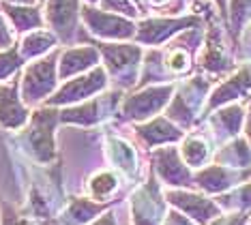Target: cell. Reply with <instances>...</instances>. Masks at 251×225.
<instances>
[{
	"label": "cell",
	"instance_id": "obj_26",
	"mask_svg": "<svg viewBox=\"0 0 251 225\" xmlns=\"http://www.w3.org/2000/svg\"><path fill=\"white\" fill-rule=\"evenodd\" d=\"M118 189V178L112 172H99L97 176H93V180L88 182V191L95 200L105 201L110 195Z\"/></svg>",
	"mask_w": 251,
	"mask_h": 225
},
{
	"label": "cell",
	"instance_id": "obj_2",
	"mask_svg": "<svg viewBox=\"0 0 251 225\" xmlns=\"http://www.w3.org/2000/svg\"><path fill=\"white\" fill-rule=\"evenodd\" d=\"M58 56L60 51H50L48 56L30 62L22 75V101L28 105H37L39 101H48L56 88L58 79Z\"/></svg>",
	"mask_w": 251,
	"mask_h": 225
},
{
	"label": "cell",
	"instance_id": "obj_15",
	"mask_svg": "<svg viewBox=\"0 0 251 225\" xmlns=\"http://www.w3.org/2000/svg\"><path fill=\"white\" fill-rule=\"evenodd\" d=\"M230 56H227V48L224 43V32L219 26L210 24L206 39H204V51L200 56V67L206 69L210 73H221L230 69Z\"/></svg>",
	"mask_w": 251,
	"mask_h": 225
},
{
	"label": "cell",
	"instance_id": "obj_11",
	"mask_svg": "<svg viewBox=\"0 0 251 225\" xmlns=\"http://www.w3.org/2000/svg\"><path fill=\"white\" fill-rule=\"evenodd\" d=\"M172 97V86H155V88H146L140 95L129 97L123 103V116L127 120H144L157 114Z\"/></svg>",
	"mask_w": 251,
	"mask_h": 225
},
{
	"label": "cell",
	"instance_id": "obj_18",
	"mask_svg": "<svg viewBox=\"0 0 251 225\" xmlns=\"http://www.w3.org/2000/svg\"><path fill=\"white\" fill-rule=\"evenodd\" d=\"M249 88H251V65L243 67L241 71H236L227 82H224L213 95H210L208 112L215 107H219V105H224V103H230L234 99H238V97H243Z\"/></svg>",
	"mask_w": 251,
	"mask_h": 225
},
{
	"label": "cell",
	"instance_id": "obj_27",
	"mask_svg": "<svg viewBox=\"0 0 251 225\" xmlns=\"http://www.w3.org/2000/svg\"><path fill=\"white\" fill-rule=\"evenodd\" d=\"M22 65H24V58H22V54H20V45L2 50L0 51V82L11 79L13 75H18Z\"/></svg>",
	"mask_w": 251,
	"mask_h": 225
},
{
	"label": "cell",
	"instance_id": "obj_25",
	"mask_svg": "<svg viewBox=\"0 0 251 225\" xmlns=\"http://www.w3.org/2000/svg\"><path fill=\"white\" fill-rule=\"evenodd\" d=\"M180 154L187 165L202 167L208 159V146H206V142L200 140V137H189V140H185V144H182Z\"/></svg>",
	"mask_w": 251,
	"mask_h": 225
},
{
	"label": "cell",
	"instance_id": "obj_41",
	"mask_svg": "<svg viewBox=\"0 0 251 225\" xmlns=\"http://www.w3.org/2000/svg\"><path fill=\"white\" fill-rule=\"evenodd\" d=\"M133 2H135V4H138V7H140V9H142V2H140V0H133Z\"/></svg>",
	"mask_w": 251,
	"mask_h": 225
},
{
	"label": "cell",
	"instance_id": "obj_4",
	"mask_svg": "<svg viewBox=\"0 0 251 225\" xmlns=\"http://www.w3.org/2000/svg\"><path fill=\"white\" fill-rule=\"evenodd\" d=\"M45 26L58 37L60 43H75L82 28V0H45Z\"/></svg>",
	"mask_w": 251,
	"mask_h": 225
},
{
	"label": "cell",
	"instance_id": "obj_8",
	"mask_svg": "<svg viewBox=\"0 0 251 225\" xmlns=\"http://www.w3.org/2000/svg\"><path fill=\"white\" fill-rule=\"evenodd\" d=\"M163 200L159 193V184L155 176H151L144 187L131 200V212H133V225H161L165 219Z\"/></svg>",
	"mask_w": 251,
	"mask_h": 225
},
{
	"label": "cell",
	"instance_id": "obj_33",
	"mask_svg": "<svg viewBox=\"0 0 251 225\" xmlns=\"http://www.w3.org/2000/svg\"><path fill=\"white\" fill-rule=\"evenodd\" d=\"M163 225H196L191 221L187 215H182L180 210H170V212H165V219H163Z\"/></svg>",
	"mask_w": 251,
	"mask_h": 225
},
{
	"label": "cell",
	"instance_id": "obj_6",
	"mask_svg": "<svg viewBox=\"0 0 251 225\" xmlns=\"http://www.w3.org/2000/svg\"><path fill=\"white\" fill-rule=\"evenodd\" d=\"M165 201L170 206H174L176 210H180L182 215H187L196 225H208L213 219L224 215L221 206L215 200H210L202 193L187 191V189H170L165 193Z\"/></svg>",
	"mask_w": 251,
	"mask_h": 225
},
{
	"label": "cell",
	"instance_id": "obj_36",
	"mask_svg": "<svg viewBox=\"0 0 251 225\" xmlns=\"http://www.w3.org/2000/svg\"><path fill=\"white\" fill-rule=\"evenodd\" d=\"M90 225H116V219H114L112 212H105L103 217H99V219H95Z\"/></svg>",
	"mask_w": 251,
	"mask_h": 225
},
{
	"label": "cell",
	"instance_id": "obj_28",
	"mask_svg": "<svg viewBox=\"0 0 251 225\" xmlns=\"http://www.w3.org/2000/svg\"><path fill=\"white\" fill-rule=\"evenodd\" d=\"M243 107H238V105H230V107H226V109H221L219 114L213 118L217 125L221 126V129L226 131L227 135H236L238 133V129H241V123H243Z\"/></svg>",
	"mask_w": 251,
	"mask_h": 225
},
{
	"label": "cell",
	"instance_id": "obj_31",
	"mask_svg": "<svg viewBox=\"0 0 251 225\" xmlns=\"http://www.w3.org/2000/svg\"><path fill=\"white\" fill-rule=\"evenodd\" d=\"M13 45H15V30L11 28L7 17L0 13V51L13 48Z\"/></svg>",
	"mask_w": 251,
	"mask_h": 225
},
{
	"label": "cell",
	"instance_id": "obj_7",
	"mask_svg": "<svg viewBox=\"0 0 251 225\" xmlns=\"http://www.w3.org/2000/svg\"><path fill=\"white\" fill-rule=\"evenodd\" d=\"M107 84V73L103 67H95L88 73L79 75L75 79L65 82V86L48 99V105H69V103L90 99L93 95L101 92Z\"/></svg>",
	"mask_w": 251,
	"mask_h": 225
},
{
	"label": "cell",
	"instance_id": "obj_19",
	"mask_svg": "<svg viewBox=\"0 0 251 225\" xmlns=\"http://www.w3.org/2000/svg\"><path fill=\"white\" fill-rule=\"evenodd\" d=\"M135 133L146 146H159V144H170V142H178L182 133L176 126L165 118H155L148 125L135 126Z\"/></svg>",
	"mask_w": 251,
	"mask_h": 225
},
{
	"label": "cell",
	"instance_id": "obj_32",
	"mask_svg": "<svg viewBox=\"0 0 251 225\" xmlns=\"http://www.w3.org/2000/svg\"><path fill=\"white\" fill-rule=\"evenodd\" d=\"M249 215L247 212H230V215H219L208 225H247Z\"/></svg>",
	"mask_w": 251,
	"mask_h": 225
},
{
	"label": "cell",
	"instance_id": "obj_12",
	"mask_svg": "<svg viewBox=\"0 0 251 225\" xmlns=\"http://www.w3.org/2000/svg\"><path fill=\"white\" fill-rule=\"evenodd\" d=\"M249 176V172L245 170H236V167H226V165H210L200 170L196 176H193V184L198 189H202L204 193H213V195H221L226 191L234 189L238 182H243L245 178Z\"/></svg>",
	"mask_w": 251,
	"mask_h": 225
},
{
	"label": "cell",
	"instance_id": "obj_1",
	"mask_svg": "<svg viewBox=\"0 0 251 225\" xmlns=\"http://www.w3.org/2000/svg\"><path fill=\"white\" fill-rule=\"evenodd\" d=\"M77 41L82 43H93L99 50L101 58L105 62V73L112 79H116V84H121L123 88L135 84L138 79V67L142 62V48L127 41H99V39H90L88 32L82 28Z\"/></svg>",
	"mask_w": 251,
	"mask_h": 225
},
{
	"label": "cell",
	"instance_id": "obj_22",
	"mask_svg": "<svg viewBox=\"0 0 251 225\" xmlns=\"http://www.w3.org/2000/svg\"><path fill=\"white\" fill-rule=\"evenodd\" d=\"M221 206V210L230 212H251V182L241 184L234 191H226L215 200Z\"/></svg>",
	"mask_w": 251,
	"mask_h": 225
},
{
	"label": "cell",
	"instance_id": "obj_37",
	"mask_svg": "<svg viewBox=\"0 0 251 225\" xmlns=\"http://www.w3.org/2000/svg\"><path fill=\"white\" fill-rule=\"evenodd\" d=\"M215 2H217V7H219L221 15L227 17V0H215Z\"/></svg>",
	"mask_w": 251,
	"mask_h": 225
},
{
	"label": "cell",
	"instance_id": "obj_42",
	"mask_svg": "<svg viewBox=\"0 0 251 225\" xmlns=\"http://www.w3.org/2000/svg\"><path fill=\"white\" fill-rule=\"evenodd\" d=\"M37 2H39V4H43V2H45V0H37Z\"/></svg>",
	"mask_w": 251,
	"mask_h": 225
},
{
	"label": "cell",
	"instance_id": "obj_30",
	"mask_svg": "<svg viewBox=\"0 0 251 225\" xmlns=\"http://www.w3.org/2000/svg\"><path fill=\"white\" fill-rule=\"evenodd\" d=\"M142 2V11H146V7L157 9L159 13H180V9L185 7V0H140Z\"/></svg>",
	"mask_w": 251,
	"mask_h": 225
},
{
	"label": "cell",
	"instance_id": "obj_21",
	"mask_svg": "<svg viewBox=\"0 0 251 225\" xmlns=\"http://www.w3.org/2000/svg\"><path fill=\"white\" fill-rule=\"evenodd\" d=\"M110 105L107 99H93L79 107H69L60 114V118L65 123H75V125H95L99 120H103V109Z\"/></svg>",
	"mask_w": 251,
	"mask_h": 225
},
{
	"label": "cell",
	"instance_id": "obj_17",
	"mask_svg": "<svg viewBox=\"0 0 251 225\" xmlns=\"http://www.w3.org/2000/svg\"><path fill=\"white\" fill-rule=\"evenodd\" d=\"M112 204L107 201H93L88 198H71V201L67 204L65 212L60 215L58 223L60 225H86L93 223L99 215L110 208Z\"/></svg>",
	"mask_w": 251,
	"mask_h": 225
},
{
	"label": "cell",
	"instance_id": "obj_34",
	"mask_svg": "<svg viewBox=\"0 0 251 225\" xmlns=\"http://www.w3.org/2000/svg\"><path fill=\"white\" fill-rule=\"evenodd\" d=\"M2 225H28L24 219L13 215V210L9 208V206H4V212H2Z\"/></svg>",
	"mask_w": 251,
	"mask_h": 225
},
{
	"label": "cell",
	"instance_id": "obj_10",
	"mask_svg": "<svg viewBox=\"0 0 251 225\" xmlns=\"http://www.w3.org/2000/svg\"><path fill=\"white\" fill-rule=\"evenodd\" d=\"M152 170L165 184L178 189L193 187V176L185 161H180L176 148H161L152 152Z\"/></svg>",
	"mask_w": 251,
	"mask_h": 225
},
{
	"label": "cell",
	"instance_id": "obj_14",
	"mask_svg": "<svg viewBox=\"0 0 251 225\" xmlns=\"http://www.w3.org/2000/svg\"><path fill=\"white\" fill-rule=\"evenodd\" d=\"M0 13L7 17L15 34H28L32 30H41L45 26L41 4H11L0 0Z\"/></svg>",
	"mask_w": 251,
	"mask_h": 225
},
{
	"label": "cell",
	"instance_id": "obj_9",
	"mask_svg": "<svg viewBox=\"0 0 251 225\" xmlns=\"http://www.w3.org/2000/svg\"><path fill=\"white\" fill-rule=\"evenodd\" d=\"M58 120V112L56 109H41V112L32 114V123L28 129V146L30 152L35 154L39 161L48 163L54 157V125Z\"/></svg>",
	"mask_w": 251,
	"mask_h": 225
},
{
	"label": "cell",
	"instance_id": "obj_20",
	"mask_svg": "<svg viewBox=\"0 0 251 225\" xmlns=\"http://www.w3.org/2000/svg\"><path fill=\"white\" fill-rule=\"evenodd\" d=\"M56 43H58V37L52 30H32L24 34L20 43V54L24 60H32V58H43L50 51H54Z\"/></svg>",
	"mask_w": 251,
	"mask_h": 225
},
{
	"label": "cell",
	"instance_id": "obj_23",
	"mask_svg": "<svg viewBox=\"0 0 251 225\" xmlns=\"http://www.w3.org/2000/svg\"><path fill=\"white\" fill-rule=\"evenodd\" d=\"M217 161H219V165H226V167H245L251 165V150L247 148V144L245 140H236L230 146H226L224 150H219V154H217Z\"/></svg>",
	"mask_w": 251,
	"mask_h": 225
},
{
	"label": "cell",
	"instance_id": "obj_40",
	"mask_svg": "<svg viewBox=\"0 0 251 225\" xmlns=\"http://www.w3.org/2000/svg\"><path fill=\"white\" fill-rule=\"evenodd\" d=\"M101 0H84V4H99Z\"/></svg>",
	"mask_w": 251,
	"mask_h": 225
},
{
	"label": "cell",
	"instance_id": "obj_13",
	"mask_svg": "<svg viewBox=\"0 0 251 225\" xmlns=\"http://www.w3.org/2000/svg\"><path fill=\"white\" fill-rule=\"evenodd\" d=\"M101 54L93 43H84L77 48H67L58 56V77L60 79H71L73 75L86 73L97 67Z\"/></svg>",
	"mask_w": 251,
	"mask_h": 225
},
{
	"label": "cell",
	"instance_id": "obj_39",
	"mask_svg": "<svg viewBox=\"0 0 251 225\" xmlns=\"http://www.w3.org/2000/svg\"><path fill=\"white\" fill-rule=\"evenodd\" d=\"M247 137L251 142V105H249V114H247Z\"/></svg>",
	"mask_w": 251,
	"mask_h": 225
},
{
	"label": "cell",
	"instance_id": "obj_35",
	"mask_svg": "<svg viewBox=\"0 0 251 225\" xmlns=\"http://www.w3.org/2000/svg\"><path fill=\"white\" fill-rule=\"evenodd\" d=\"M243 56H251V24L243 32Z\"/></svg>",
	"mask_w": 251,
	"mask_h": 225
},
{
	"label": "cell",
	"instance_id": "obj_16",
	"mask_svg": "<svg viewBox=\"0 0 251 225\" xmlns=\"http://www.w3.org/2000/svg\"><path fill=\"white\" fill-rule=\"evenodd\" d=\"M20 84H0V125L4 129H20L26 125L28 112L20 99Z\"/></svg>",
	"mask_w": 251,
	"mask_h": 225
},
{
	"label": "cell",
	"instance_id": "obj_5",
	"mask_svg": "<svg viewBox=\"0 0 251 225\" xmlns=\"http://www.w3.org/2000/svg\"><path fill=\"white\" fill-rule=\"evenodd\" d=\"M202 26V20L198 15H185V17H144L135 22V41L140 45H161L176 34L189 28Z\"/></svg>",
	"mask_w": 251,
	"mask_h": 225
},
{
	"label": "cell",
	"instance_id": "obj_3",
	"mask_svg": "<svg viewBox=\"0 0 251 225\" xmlns=\"http://www.w3.org/2000/svg\"><path fill=\"white\" fill-rule=\"evenodd\" d=\"M82 22L88 37L99 41H129L135 39V22L129 17L110 13L97 4H82Z\"/></svg>",
	"mask_w": 251,
	"mask_h": 225
},
{
	"label": "cell",
	"instance_id": "obj_24",
	"mask_svg": "<svg viewBox=\"0 0 251 225\" xmlns=\"http://www.w3.org/2000/svg\"><path fill=\"white\" fill-rule=\"evenodd\" d=\"M251 22V0H230L227 7V28L232 39L236 41L238 34L245 30V24Z\"/></svg>",
	"mask_w": 251,
	"mask_h": 225
},
{
	"label": "cell",
	"instance_id": "obj_29",
	"mask_svg": "<svg viewBox=\"0 0 251 225\" xmlns=\"http://www.w3.org/2000/svg\"><path fill=\"white\" fill-rule=\"evenodd\" d=\"M97 7L103 9V11H110V13L129 17V20H133V22L138 20V17H142V13H144L133 0H101Z\"/></svg>",
	"mask_w": 251,
	"mask_h": 225
},
{
	"label": "cell",
	"instance_id": "obj_38",
	"mask_svg": "<svg viewBox=\"0 0 251 225\" xmlns=\"http://www.w3.org/2000/svg\"><path fill=\"white\" fill-rule=\"evenodd\" d=\"M2 2H11V4H39L37 0H2Z\"/></svg>",
	"mask_w": 251,
	"mask_h": 225
}]
</instances>
